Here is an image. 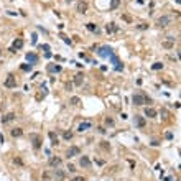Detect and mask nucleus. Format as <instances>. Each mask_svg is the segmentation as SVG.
<instances>
[{
	"mask_svg": "<svg viewBox=\"0 0 181 181\" xmlns=\"http://www.w3.org/2000/svg\"><path fill=\"white\" fill-rule=\"evenodd\" d=\"M3 86L7 87V89H13V87H17V79H15L13 74H8V77L5 79Z\"/></svg>",
	"mask_w": 181,
	"mask_h": 181,
	"instance_id": "obj_5",
	"label": "nucleus"
},
{
	"mask_svg": "<svg viewBox=\"0 0 181 181\" xmlns=\"http://www.w3.org/2000/svg\"><path fill=\"white\" fill-rule=\"evenodd\" d=\"M23 135V130L21 128H13L12 130V137H21Z\"/></svg>",
	"mask_w": 181,
	"mask_h": 181,
	"instance_id": "obj_23",
	"label": "nucleus"
},
{
	"mask_svg": "<svg viewBox=\"0 0 181 181\" xmlns=\"http://www.w3.org/2000/svg\"><path fill=\"white\" fill-rule=\"evenodd\" d=\"M61 71H63V67L59 66V64H49V66H48V73H61Z\"/></svg>",
	"mask_w": 181,
	"mask_h": 181,
	"instance_id": "obj_15",
	"label": "nucleus"
},
{
	"mask_svg": "<svg viewBox=\"0 0 181 181\" xmlns=\"http://www.w3.org/2000/svg\"><path fill=\"white\" fill-rule=\"evenodd\" d=\"M86 10H87V3L86 2H82V0L77 2V12H79V13H86Z\"/></svg>",
	"mask_w": 181,
	"mask_h": 181,
	"instance_id": "obj_18",
	"label": "nucleus"
},
{
	"mask_svg": "<svg viewBox=\"0 0 181 181\" xmlns=\"http://www.w3.org/2000/svg\"><path fill=\"white\" fill-rule=\"evenodd\" d=\"M21 69H23V71H31V69H33V66H31V64H23V66H21Z\"/></svg>",
	"mask_w": 181,
	"mask_h": 181,
	"instance_id": "obj_29",
	"label": "nucleus"
},
{
	"mask_svg": "<svg viewBox=\"0 0 181 181\" xmlns=\"http://www.w3.org/2000/svg\"><path fill=\"white\" fill-rule=\"evenodd\" d=\"M63 138H64V140H71V138H73V134H71V132H64V134H63Z\"/></svg>",
	"mask_w": 181,
	"mask_h": 181,
	"instance_id": "obj_26",
	"label": "nucleus"
},
{
	"mask_svg": "<svg viewBox=\"0 0 181 181\" xmlns=\"http://www.w3.org/2000/svg\"><path fill=\"white\" fill-rule=\"evenodd\" d=\"M109 59L112 61V64H114V66H115V69H117V71H120L122 67H124V66H120L122 63H120V61H119V58H117V56H115V54H112V56H110V58H109Z\"/></svg>",
	"mask_w": 181,
	"mask_h": 181,
	"instance_id": "obj_12",
	"label": "nucleus"
},
{
	"mask_svg": "<svg viewBox=\"0 0 181 181\" xmlns=\"http://www.w3.org/2000/svg\"><path fill=\"white\" fill-rule=\"evenodd\" d=\"M79 165L82 168H91V165H92V163H91V160H89V156H81V160H79Z\"/></svg>",
	"mask_w": 181,
	"mask_h": 181,
	"instance_id": "obj_10",
	"label": "nucleus"
},
{
	"mask_svg": "<svg viewBox=\"0 0 181 181\" xmlns=\"http://www.w3.org/2000/svg\"><path fill=\"white\" fill-rule=\"evenodd\" d=\"M61 163H63V161H61V158H49V166H53V168H58V166H61Z\"/></svg>",
	"mask_w": 181,
	"mask_h": 181,
	"instance_id": "obj_17",
	"label": "nucleus"
},
{
	"mask_svg": "<svg viewBox=\"0 0 181 181\" xmlns=\"http://www.w3.org/2000/svg\"><path fill=\"white\" fill-rule=\"evenodd\" d=\"M21 46H23V40H21V38H17V40L13 41L12 48H10V51H12V53H17V49H20Z\"/></svg>",
	"mask_w": 181,
	"mask_h": 181,
	"instance_id": "obj_7",
	"label": "nucleus"
},
{
	"mask_svg": "<svg viewBox=\"0 0 181 181\" xmlns=\"http://www.w3.org/2000/svg\"><path fill=\"white\" fill-rule=\"evenodd\" d=\"M66 2H73V0H66Z\"/></svg>",
	"mask_w": 181,
	"mask_h": 181,
	"instance_id": "obj_35",
	"label": "nucleus"
},
{
	"mask_svg": "<svg viewBox=\"0 0 181 181\" xmlns=\"http://www.w3.org/2000/svg\"><path fill=\"white\" fill-rule=\"evenodd\" d=\"M91 127H92V122H82V124H79V127H77V130H79L81 134H82V132H86V130H89Z\"/></svg>",
	"mask_w": 181,
	"mask_h": 181,
	"instance_id": "obj_14",
	"label": "nucleus"
},
{
	"mask_svg": "<svg viewBox=\"0 0 181 181\" xmlns=\"http://www.w3.org/2000/svg\"><path fill=\"white\" fill-rule=\"evenodd\" d=\"M134 125L138 128H143L145 127V119L142 117V115H135L134 117Z\"/></svg>",
	"mask_w": 181,
	"mask_h": 181,
	"instance_id": "obj_6",
	"label": "nucleus"
},
{
	"mask_svg": "<svg viewBox=\"0 0 181 181\" xmlns=\"http://www.w3.org/2000/svg\"><path fill=\"white\" fill-rule=\"evenodd\" d=\"M163 46H165V48H170V49H171V48L174 46V43H173V41H165V43H163Z\"/></svg>",
	"mask_w": 181,
	"mask_h": 181,
	"instance_id": "obj_28",
	"label": "nucleus"
},
{
	"mask_svg": "<svg viewBox=\"0 0 181 181\" xmlns=\"http://www.w3.org/2000/svg\"><path fill=\"white\" fill-rule=\"evenodd\" d=\"M27 61L30 63V64H31V66H35V64L38 63V56H36L35 53H28V54H27Z\"/></svg>",
	"mask_w": 181,
	"mask_h": 181,
	"instance_id": "obj_13",
	"label": "nucleus"
},
{
	"mask_svg": "<svg viewBox=\"0 0 181 181\" xmlns=\"http://www.w3.org/2000/svg\"><path fill=\"white\" fill-rule=\"evenodd\" d=\"M69 104H71V106H79V104H81V99L74 96V97H71V99H69Z\"/></svg>",
	"mask_w": 181,
	"mask_h": 181,
	"instance_id": "obj_22",
	"label": "nucleus"
},
{
	"mask_svg": "<svg viewBox=\"0 0 181 181\" xmlns=\"http://www.w3.org/2000/svg\"><path fill=\"white\" fill-rule=\"evenodd\" d=\"M137 28H138V30H147V25H145V23H140V25H138V27H137Z\"/></svg>",
	"mask_w": 181,
	"mask_h": 181,
	"instance_id": "obj_30",
	"label": "nucleus"
},
{
	"mask_svg": "<svg viewBox=\"0 0 181 181\" xmlns=\"http://www.w3.org/2000/svg\"><path fill=\"white\" fill-rule=\"evenodd\" d=\"M56 178H58V180H63V178H64V171H61V170H56Z\"/></svg>",
	"mask_w": 181,
	"mask_h": 181,
	"instance_id": "obj_27",
	"label": "nucleus"
},
{
	"mask_svg": "<svg viewBox=\"0 0 181 181\" xmlns=\"http://www.w3.org/2000/svg\"><path fill=\"white\" fill-rule=\"evenodd\" d=\"M67 171H69V173H74L76 170H74V166H73V165H67Z\"/></svg>",
	"mask_w": 181,
	"mask_h": 181,
	"instance_id": "obj_32",
	"label": "nucleus"
},
{
	"mask_svg": "<svg viewBox=\"0 0 181 181\" xmlns=\"http://www.w3.org/2000/svg\"><path fill=\"white\" fill-rule=\"evenodd\" d=\"M15 119H17V115H15L13 112H10V114H7V115L2 117V124H10V122H13Z\"/></svg>",
	"mask_w": 181,
	"mask_h": 181,
	"instance_id": "obj_9",
	"label": "nucleus"
},
{
	"mask_svg": "<svg viewBox=\"0 0 181 181\" xmlns=\"http://www.w3.org/2000/svg\"><path fill=\"white\" fill-rule=\"evenodd\" d=\"M30 140L33 142V148H35V150H40V148H41L43 138H41L38 134H31V135H30Z\"/></svg>",
	"mask_w": 181,
	"mask_h": 181,
	"instance_id": "obj_3",
	"label": "nucleus"
},
{
	"mask_svg": "<svg viewBox=\"0 0 181 181\" xmlns=\"http://www.w3.org/2000/svg\"><path fill=\"white\" fill-rule=\"evenodd\" d=\"M106 125H107V127H114V119L107 117V119H106Z\"/></svg>",
	"mask_w": 181,
	"mask_h": 181,
	"instance_id": "obj_25",
	"label": "nucleus"
},
{
	"mask_svg": "<svg viewBox=\"0 0 181 181\" xmlns=\"http://www.w3.org/2000/svg\"><path fill=\"white\" fill-rule=\"evenodd\" d=\"M61 38H63V40H64V41H66V43H67V45H73V41H71V40H69V38H66V36H61Z\"/></svg>",
	"mask_w": 181,
	"mask_h": 181,
	"instance_id": "obj_33",
	"label": "nucleus"
},
{
	"mask_svg": "<svg viewBox=\"0 0 181 181\" xmlns=\"http://www.w3.org/2000/svg\"><path fill=\"white\" fill-rule=\"evenodd\" d=\"M86 28L89 30V31H92V33H99V31H101V30H99V27H97V25H94V23H87Z\"/></svg>",
	"mask_w": 181,
	"mask_h": 181,
	"instance_id": "obj_20",
	"label": "nucleus"
},
{
	"mask_svg": "<svg viewBox=\"0 0 181 181\" xmlns=\"http://www.w3.org/2000/svg\"><path fill=\"white\" fill-rule=\"evenodd\" d=\"M106 31L107 33H115V31H119V27L115 23H109V25H106Z\"/></svg>",
	"mask_w": 181,
	"mask_h": 181,
	"instance_id": "obj_16",
	"label": "nucleus"
},
{
	"mask_svg": "<svg viewBox=\"0 0 181 181\" xmlns=\"http://www.w3.org/2000/svg\"><path fill=\"white\" fill-rule=\"evenodd\" d=\"M156 23H158V27H168V25L173 23V17L171 15H161Z\"/></svg>",
	"mask_w": 181,
	"mask_h": 181,
	"instance_id": "obj_2",
	"label": "nucleus"
},
{
	"mask_svg": "<svg viewBox=\"0 0 181 181\" xmlns=\"http://www.w3.org/2000/svg\"><path fill=\"white\" fill-rule=\"evenodd\" d=\"M132 102H134L135 106H145V104H150V102H152V99H150L147 94L138 92V94H134V96H132Z\"/></svg>",
	"mask_w": 181,
	"mask_h": 181,
	"instance_id": "obj_1",
	"label": "nucleus"
},
{
	"mask_svg": "<svg viewBox=\"0 0 181 181\" xmlns=\"http://www.w3.org/2000/svg\"><path fill=\"white\" fill-rule=\"evenodd\" d=\"M0 54H2V49H0Z\"/></svg>",
	"mask_w": 181,
	"mask_h": 181,
	"instance_id": "obj_36",
	"label": "nucleus"
},
{
	"mask_svg": "<svg viewBox=\"0 0 181 181\" xmlns=\"http://www.w3.org/2000/svg\"><path fill=\"white\" fill-rule=\"evenodd\" d=\"M43 49H45V53H48L49 51V45H43Z\"/></svg>",
	"mask_w": 181,
	"mask_h": 181,
	"instance_id": "obj_34",
	"label": "nucleus"
},
{
	"mask_svg": "<svg viewBox=\"0 0 181 181\" xmlns=\"http://www.w3.org/2000/svg\"><path fill=\"white\" fill-rule=\"evenodd\" d=\"M71 181H86V180H84L82 176H76V178H73V180H71Z\"/></svg>",
	"mask_w": 181,
	"mask_h": 181,
	"instance_id": "obj_31",
	"label": "nucleus"
},
{
	"mask_svg": "<svg viewBox=\"0 0 181 181\" xmlns=\"http://www.w3.org/2000/svg\"><path fill=\"white\" fill-rule=\"evenodd\" d=\"M82 81H84V76H82V74H77V76H76V79H74V84H76V86H81V84H82Z\"/></svg>",
	"mask_w": 181,
	"mask_h": 181,
	"instance_id": "obj_21",
	"label": "nucleus"
},
{
	"mask_svg": "<svg viewBox=\"0 0 181 181\" xmlns=\"http://www.w3.org/2000/svg\"><path fill=\"white\" fill-rule=\"evenodd\" d=\"M81 153V148L79 147H69V150H67V158H73V156H77V155Z\"/></svg>",
	"mask_w": 181,
	"mask_h": 181,
	"instance_id": "obj_8",
	"label": "nucleus"
},
{
	"mask_svg": "<svg viewBox=\"0 0 181 181\" xmlns=\"http://www.w3.org/2000/svg\"><path fill=\"white\" fill-rule=\"evenodd\" d=\"M152 69H153V71H158V69H163V64H161V63H155L153 66H152Z\"/></svg>",
	"mask_w": 181,
	"mask_h": 181,
	"instance_id": "obj_24",
	"label": "nucleus"
},
{
	"mask_svg": "<svg viewBox=\"0 0 181 181\" xmlns=\"http://www.w3.org/2000/svg\"><path fill=\"white\" fill-rule=\"evenodd\" d=\"M97 54H99L101 58H110V56L114 54V51H112V48L110 46H102V48H99Z\"/></svg>",
	"mask_w": 181,
	"mask_h": 181,
	"instance_id": "obj_4",
	"label": "nucleus"
},
{
	"mask_svg": "<svg viewBox=\"0 0 181 181\" xmlns=\"http://www.w3.org/2000/svg\"><path fill=\"white\" fill-rule=\"evenodd\" d=\"M48 137H49V140H51V145H53V147H56V145L59 143V140H58V137H56V134H54V132H49V134H48Z\"/></svg>",
	"mask_w": 181,
	"mask_h": 181,
	"instance_id": "obj_19",
	"label": "nucleus"
},
{
	"mask_svg": "<svg viewBox=\"0 0 181 181\" xmlns=\"http://www.w3.org/2000/svg\"><path fill=\"white\" fill-rule=\"evenodd\" d=\"M145 115H147L148 119H155V117L158 115V112H156L153 107H145Z\"/></svg>",
	"mask_w": 181,
	"mask_h": 181,
	"instance_id": "obj_11",
	"label": "nucleus"
}]
</instances>
